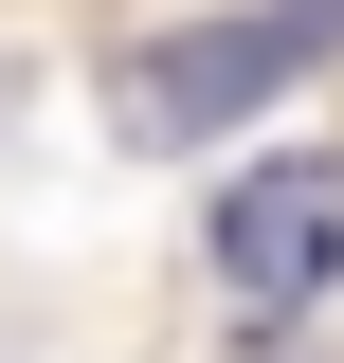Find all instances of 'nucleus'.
I'll return each instance as SVG.
<instances>
[{"mask_svg": "<svg viewBox=\"0 0 344 363\" xmlns=\"http://www.w3.org/2000/svg\"><path fill=\"white\" fill-rule=\"evenodd\" d=\"M344 37V0H254V18H200V37H145L127 73H109V128L127 145H217L254 91H290L308 55Z\"/></svg>", "mask_w": 344, "mask_h": 363, "instance_id": "1", "label": "nucleus"}, {"mask_svg": "<svg viewBox=\"0 0 344 363\" xmlns=\"http://www.w3.org/2000/svg\"><path fill=\"white\" fill-rule=\"evenodd\" d=\"M200 255H217V291H236V309H326L344 291V164L326 145H272L254 182H217V218H200Z\"/></svg>", "mask_w": 344, "mask_h": 363, "instance_id": "2", "label": "nucleus"}]
</instances>
